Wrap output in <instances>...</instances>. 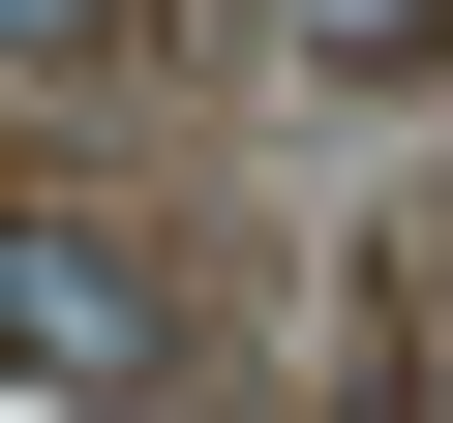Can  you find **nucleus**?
Wrapping results in <instances>:
<instances>
[{
    "label": "nucleus",
    "instance_id": "obj_2",
    "mask_svg": "<svg viewBox=\"0 0 453 423\" xmlns=\"http://www.w3.org/2000/svg\"><path fill=\"white\" fill-rule=\"evenodd\" d=\"M303 61H453V0H273Z\"/></svg>",
    "mask_w": 453,
    "mask_h": 423
},
{
    "label": "nucleus",
    "instance_id": "obj_3",
    "mask_svg": "<svg viewBox=\"0 0 453 423\" xmlns=\"http://www.w3.org/2000/svg\"><path fill=\"white\" fill-rule=\"evenodd\" d=\"M0 31H31V61H91V31H121V0H0Z\"/></svg>",
    "mask_w": 453,
    "mask_h": 423
},
{
    "label": "nucleus",
    "instance_id": "obj_1",
    "mask_svg": "<svg viewBox=\"0 0 453 423\" xmlns=\"http://www.w3.org/2000/svg\"><path fill=\"white\" fill-rule=\"evenodd\" d=\"M0 363H31L61 423H91V393H151V273H121V242H61V212H31V242H0Z\"/></svg>",
    "mask_w": 453,
    "mask_h": 423
}]
</instances>
